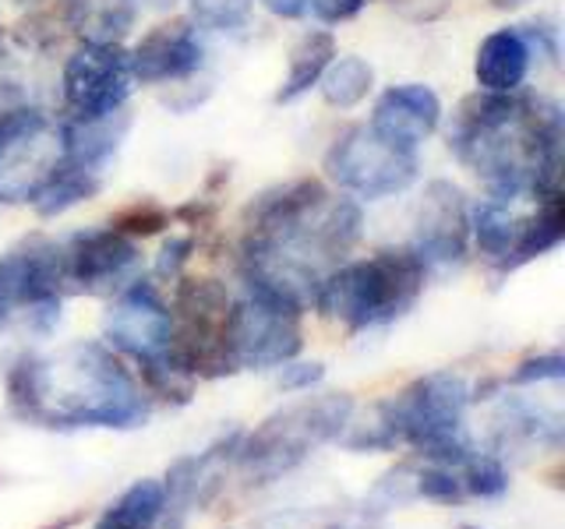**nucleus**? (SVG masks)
<instances>
[{"label": "nucleus", "instance_id": "1", "mask_svg": "<svg viewBox=\"0 0 565 529\" xmlns=\"http://www.w3.org/2000/svg\"><path fill=\"white\" fill-rule=\"evenodd\" d=\"M361 240V208L332 198L322 181L297 176L269 187L244 212V287L308 307L335 264Z\"/></svg>", "mask_w": 565, "mask_h": 529}, {"label": "nucleus", "instance_id": "2", "mask_svg": "<svg viewBox=\"0 0 565 529\" xmlns=\"http://www.w3.org/2000/svg\"><path fill=\"white\" fill-rule=\"evenodd\" d=\"M562 110L544 96L473 93L456 106L449 149L491 194L544 202L562 194Z\"/></svg>", "mask_w": 565, "mask_h": 529}, {"label": "nucleus", "instance_id": "3", "mask_svg": "<svg viewBox=\"0 0 565 529\" xmlns=\"http://www.w3.org/2000/svg\"><path fill=\"white\" fill-rule=\"evenodd\" d=\"M8 406L43 428H141L149 399L103 343H75L57 357H22L8 370Z\"/></svg>", "mask_w": 565, "mask_h": 529}, {"label": "nucleus", "instance_id": "4", "mask_svg": "<svg viewBox=\"0 0 565 529\" xmlns=\"http://www.w3.org/2000/svg\"><path fill=\"white\" fill-rule=\"evenodd\" d=\"M470 385L452 370H431L411 381L399 396L379 402V420L367 431L350 434L343 445L353 452H388L411 445L435 466L459 469L470 458L463 413L470 406Z\"/></svg>", "mask_w": 565, "mask_h": 529}, {"label": "nucleus", "instance_id": "5", "mask_svg": "<svg viewBox=\"0 0 565 529\" xmlns=\"http://www.w3.org/2000/svg\"><path fill=\"white\" fill-rule=\"evenodd\" d=\"M428 269L411 247H385V251L335 264L318 282L315 311L332 322H343L350 332H367L393 325L411 311L420 293Z\"/></svg>", "mask_w": 565, "mask_h": 529}, {"label": "nucleus", "instance_id": "6", "mask_svg": "<svg viewBox=\"0 0 565 529\" xmlns=\"http://www.w3.org/2000/svg\"><path fill=\"white\" fill-rule=\"evenodd\" d=\"M350 413H353V399L347 392L287 406V410L265 420L258 431L244 434L234 458L247 476H258L262 484L276 481L279 473L294 469L315 445L340 438Z\"/></svg>", "mask_w": 565, "mask_h": 529}, {"label": "nucleus", "instance_id": "7", "mask_svg": "<svg viewBox=\"0 0 565 529\" xmlns=\"http://www.w3.org/2000/svg\"><path fill=\"white\" fill-rule=\"evenodd\" d=\"M230 300L220 279L181 276L173 290V339H170V367L188 378H223L234 375L230 360Z\"/></svg>", "mask_w": 565, "mask_h": 529}, {"label": "nucleus", "instance_id": "8", "mask_svg": "<svg viewBox=\"0 0 565 529\" xmlns=\"http://www.w3.org/2000/svg\"><path fill=\"white\" fill-rule=\"evenodd\" d=\"M64 244L29 237L8 255H0V325L25 317L40 332H50L61 317L67 296Z\"/></svg>", "mask_w": 565, "mask_h": 529}, {"label": "nucleus", "instance_id": "9", "mask_svg": "<svg viewBox=\"0 0 565 529\" xmlns=\"http://www.w3.org/2000/svg\"><path fill=\"white\" fill-rule=\"evenodd\" d=\"M61 163V134L43 110H0V202L29 205Z\"/></svg>", "mask_w": 565, "mask_h": 529}, {"label": "nucleus", "instance_id": "10", "mask_svg": "<svg viewBox=\"0 0 565 529\" xmlns=\"http://www.w3.org/2000/svg\"><path fill=\"white\" fill-rule=\"evenodd\" d=\"M326 173L343 191L364 202H382L417 181V152H403L361 123L332 141L326 152Z\"/></svg>", "mask_w": 565, "mask_h": 529}, {"label": "nucleus", "instance_id": "11", "mask_svg": "<svg viewBox=\"0 0 565 529\" xmlns=\"http://www.w3.org/2000/svg\"><path fill=\"white\" fill-rule=\"evenodd\" d=\"M300 314H305V307L290 304V300L247 290V296L230 307L226 343H230V360H234V367L269 370V367L294 360L300 346H305Z\"/></svg>", "mask_w": 565, "mask_h": 529}, {"label": "nucleus", "instance_id": "12", "mask_svg": "<svg viewBox=\"0 0 565 529\" xmlns=\"http://www.w3.org/2000/svg\"><path fill=\"white\" fill-rule=\"evenodd\" d=\"M131 88V61L117 40H88L64 64V106L78 120L124 110Z\"/></svg>", "mask_w": 565, "mask_h": 529}, {"label": "nucleus", "instance_id": "13", "mask_svg": "<svg viewBox=\"0 0 565 529\" xmlns=\"http://www.w3.org/2000/svg\"><path fill=\"white\" fill-rule=\"evenodd\" d=\"M64 276L71 293L117 296L141 279L138 240L117 234L114 226L82 229L64 244Z\"/></svg>", "mask_w": 565, "mask_h": 529}, {"label": "nucleus", "instance_id": "14", "mask_svg": "<svg viewBox=\"0 0 565 529\" xmlns=\"http://www.w3.org/2000/svg\"><path fill=\"white\" fill-rule=\"evenodd\" d=\"M103 339L124 357H131L138 367L163 364L170 357L173 317L149 279H138L124 293H117L114 307L103 317Z\"/></svg>", "mask_w": 565, "mask_h": 529}, {"label": "nucleus", "instance_id": "15", "mask_svg": "<svg viewBox=\"0 0 565 529\" xmlns=\"http://www.w3.org/2000/svg\"><path fill=\"white\" fill-rule=\"evenodd\" d=\"M414 244L411 251L424 261V269H449L467 258V240H470V208L467 194L452 181H431L424 187V198L417 205V223H414Z\"/></svg>", "mask_w": 565, "mask_h": 529}, {"label": "nucleus", "instance_id": "16", "mask_svg": "<svg viewBox=\"0 0 565 529\" xmlns=\"http://www.w3.org/2000/svg\"><path fill=\"white\" fill-rule=\"evenodd\" d=\"M202 40L191 22L177 18V22H163L141 35V43L128 50L131 61V78L138 85H163V82H184L202 67Z\"/></svg>", "mask_w": 565, "mask_h": 529}, {"label": "nucleus", "instance_id": "17", "mask_svg": "<svg viewBox=\"0 0 565 529\" xmlns=\"http://www.w3.org/2000/svg\"><path fill=\"white\" fill-rule=\"evenodd\" d=\"M438 120H441V99L435 96V88L406 82L385 88L379 96L367 128L379 138H385L388 145H396L403 152H417L420 141H428L435 134Z\"/></svg>", "mask_w": 565, "mask_h": 529}, {"label": "nucleus", "instance_id": "18", "mask_svg": "<svg viewBox=\"0 0 565 529\" xmlns=\"http://www.w3.org/2000/svg\"><path fill=\"white\" fill-rule=\"evenodd\" d=\"M128 128H131L128 106H124V110L106 114V117H93V120L67 117L57 128V134H61V163L103 176V170L110 166L114 155L120 152V141H124V134H128Z\"/></svg>", "mask_w": 565, "mask_h": 529}, {"label": "nucleus", "instance_id": "19", "mask_svg": "<svg viewBox=\"0 0 565 529\" xmlns=\"http://www.w3.org/2000/svg\"><path fill=\"white\" fill-rule=\"evenodd\" d=\"M530 50L523 29H499L477 46L473 78L481 85V93H516L530 71Z\"/></svg>", "mask_w": 565, "mask_h": 529}, {"label": "nucleus", "instance_id": "20", "mask_svg": "<svg viewBox=\"0 0 565 529\" xmlns=\"http://www.w3.org/2000/svg\"><path fill=\"white\" fill-rule=\"evenodd\" d=\"M526 216L516 212V202L512 198H499V194H488L473 205L470 212V229L477 237V247H481V255L491 261V264H505L512 244L520 237V226H523Z\"/></svg>", "mask_w": 565, "mask_h": 529}, {"label": "nucleus", "instance_id": "21", "mask_svg": "<svg viewBox=\"0 0 565 529\" xmlns=\"http://www.w3.org/2000/svg\"><path fill=\"white\" fill-rule=\"evenodd\" d=\"M562 240H565V202H562V194H555V198L537 202V212H530V216L523 219L520 237H516V244H512V251H509V258L499 272L523 269V264H530L534 258L555 251Z\"/></svg>", "mask_w": 565, "mask_h": 529}, {"label": "nucleus", "instance_id": "22", "mask_svg": "<svg viewBox=\"0 0 565 529\" xmlns=\"http://www.w3.org/2000/svg\"><path fill=\"white\" fill-rule=\"evenodd\" d=\"M335 61V40L326 29H311L290 53V71L282 78L276 102H294L318 85V78L326 75V67Z\"/></svg>", "mask_w": 565, "mask_h": 529}, {"label": "nucleus", "instance_id": "23", "mask_svg": "<svg viewBox=\"0 0 565 529\" xmlns=\"http://www.w3.org/2000/svg\"><path fill=\"white\" fill-rule=\"evenodd\" d=\"M167 494L159 481H138L103 511L93 529H156L163 522Z\"/></svg>", "mask_w": 565, "mask_h": 529}, {"label": "nucleus", "instance_id": "24", "mask_svg": "<svg viewBox=\"0 0 565 529\" xmlns=\"http://www.w3.org/2000/svg\"><path fill=\"white\" fill-rule=\"evenodd\" d=\"M99 191H103V176L57 163V170H53V176L46 181V187L40 191V198H35L32 205H35V212H40L43 219H57L75 205L93 202Z\"/></svg>", "mask_w": 565, "mask_h": 529}, {"label": "nucleus", "instance_id": "25", "mask_svg": "<svg viewBox=\"0 0 565 529\" xmlns=\"http://www.w3.org/2000/svg\"><path fill=\"white\" fill-rule=\"evenodd\" d=\"M375 85V71L364 57H335L326 75L318 78V88H322V99L332 106V110H353L361 106Z\"/></svg>", "mask_w": 565, "mask_h": 529}, {"label": "nucleus", "instance_id": "26", "mask_svg": "<svg viewBox=\"0 0 565 529\" xmlns=\"http://www.w3.org/2000/svg\"><path fill=\"white\" fill-rule=\"evenodd\" d=\"M463 490L473 494V498H502L509 490V469L499 455H488V452H470V458L463 466Z\"/></svg>", "mask_w": 565, "mask_h": 529}, {"label": "nucleus", "instance_id": "27", "mask_svg": "<svg viewBox=\"0 0 565 529\" xmlns=\"http://www.w3.org/2000/svg\"><path fill=\"white\" fill-rule=\"evenodd\" d=\"M170 223H173L170 208H163L152 198H141V202H135L128 208H120L117 216L110 219V226L117 229V234L131 237V240H146V237L163 234Z\"/></svg>", "mask_w": 565, "mask_h": 529}, {"label": "nucleus", "instance_id": "28", "mask_svg": "<svg viewBox=\"0 0 565 529\" xmlns=\"http://www.w3.org/2000/svg\"><path fill=\"white\" fill-rule=\"evenodd\" d=\"M255 0H191V14L209 29H241Z\"/></svg>", "mask_w": 565, "mask_h": 529}, {"label": "nucleus", "instance_id": "29", "mask_svg": "<svg viewBox=\"0 0 565 529\" xmlns=\"http://www.w3.org/2000/svg\"><path fill=\"white\" fill-rule=\"evenodd\" d=\"M417 494L428 501H438V505H459L467 498L463 481H459L449 466H435V463L417 473Z\"/></svg>", "mask_w": 565, "mask_h": 529}, {"label": "nucleus", "instance_id": "30", "mask_svg": "<svg viewBox=\"0 0 565 529\" xmlns=\"http://www.w3.org/2000/svg\"><path fill=\"white\" fill-rule=\"evenodd\" d=\"M565 378V357L562 353H544V357H530L523 360L505 385H537V381H562Z\"/></svg>", "mask_w": 565, "mask_h": 529}, {"label": "nucleus", "instance_id": "31", "mask_svg": "<svg viewBox=\"0 0 565 529\" xmlns=\"http://www.w3.org/2000/svg\"><path fill=\"white\" fill-rule=\"evenodd\" d=\"M191 255H194V240H191V237H170L163 247H159V258H156V279L177 282V279L184 276Z\"/></svg>", "mask_w": 565, "mask_h": 529}, {"label": "nucleus", "instance_id": "32", "mask_svg": "<svg viewBox=\"0 0 565 529\" xmlns=\"http://www.w3.org/2000/svg\"><path fill=\"white\" fill-rule=\"evenodd\" d=\"M326 378V367L322 364H294V360H287V364H279V388L282 392H308L311 385H318Z\"/></svg>", "mask_w": 565, "mask_h": 529}, {"label": "nucleus", "instance_id": "33", "mask_svg": "<svg viewBox=\"0 0 565 529\" xmlns=\"http://www.w3.org/2000/svg\"><path fill=\"white\" fill-rule=\"evenodd\" d=\"M367 0H305V8H311V14L318 18L322 25H340L358 18L364 11Z\"/></svg>", "mask_w": 565, "mask_h": 529}, {"label": "nucleus", "instance_id": "34", "mask_svg": "<svg viewBox=\"0 0 565 529\" xmlns=\"http://www.w3.org/2000/svg\"><path fill=\"white\" fill-rule=\"evenodd\" d=\"M265 8H269L273 14L279 18H300L308 8H305V0H262Z\"/></svg>", "mask_w": 565, "mask_h": 529}, {"label": "nucleus", "instance_id": "35", "mask_svg": "<svg viewBox=\"0 0 565 529\" xmlns=\"http://www.w3.org/2000/svg\"><path fill=\"white\" fill-rule=\"evenodd\" d=\"M141 4H146V8H156V11H170V8L177 4V0H141Z\"/></svg>", "mask_w": 565, "mask_h": 529}, {"label": "nucleus", "instance_id": "36", "mask_svg": "<svg viewBox=\"0 0 565 529\" xmlns=\"http://www.w3.org/2000/svg\"><path fill=\"white\" fill-rule=\"evenodd\" d=\"M78 522V516H67V519H57V522H50V526H43V529H71Z\"/></svg>", "mask_w": 565, "mask_h": 529}, {"label": "nucleus", "instance_id": "37", "mask_svg": "<svg viewBox=\"0 0 565 529\" xmlns=\"http://www.w3.org/2000/svg\"><path fill=\"white\" fill-rule=\"evenodd\" d=\"M494 8H502V11H512V8H520V4H526V0H491Z\"/></svg>", "mask_w": 565, "mask_h": 529}, {"label": "nucleus", "instance_id": "38", "mask_svg": "<svg viewBox=\"0 0 565 529\" xmlns=\"http://www.w3.org/2000/svg\"><path fill=\"white\" fill-rule=\"evenodd\" d=\"M459 529H481V526H459Z\"/></svg>", "mask_w": 565, "mask_h": 529}]
</instances>
